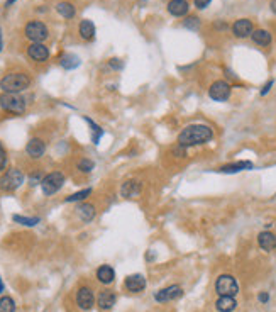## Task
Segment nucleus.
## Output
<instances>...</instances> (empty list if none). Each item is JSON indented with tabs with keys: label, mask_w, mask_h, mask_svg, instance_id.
Masks as SVG:
<instances>
[{
	"label": "nucleus",
	"mask_w": 276,
	"mask_h": 312,
	"mask_svg": "<svg viewBox=\"0 0 276 312\" xmlns=\"http://www.w3.org/2000/svg\"><path fill=\"white\" fill-rule=\"evenodd\" d=\"M214 139V129L207 124H190L182 129V133L177 137V145L183 148H193L207 145Z\"/></svg>",
	"instance_id": "1"
},
{
	"label": "nucleus",
	"mask_w": 276,
	"mask_h": 312,
	"mask_svg": "<svg viewBox=\"0 0 276 312\" xmlns=\"http://www.w3.org/2000/svg\"><path fill=\"white\" fill-rule=\"evenodd\" d=\"M31 77L22 71H12L2 77L0 80V90L7 93H20L31 87Z\"/></svg>",
	"instance_id": "2"
},
{
	"label": "nucleus",
	"mask_w": 276,
	"mask_h": 312,
	"mask_svg": "<svg viewBox=\"0 0 276 312\" xmlns=\"http://www.w3.org/2000/svg\"><path fill=\"white\" fill-rule=\"evenodd\" d=\"M28 107V102L20 93H0V109L14 115H22Z\"/></svg>",
	"instance_id": "3"
},
{
	"label": "nucleus",
	"mask_w": 276,
	"mask_h": 312,
	"mask_svg": "<svg viewBox=\"0 0 276 312\" xmlns=\"http://www.w3.org/2000/svg\"><path fill=\"white\" fill-rule=\"evenodd\" d=\"M26 175L19 168H10L0 177V190L2 192H15L19 187H22Z\"/></svg>",
	"instance_id": "4"
},
{
	"label": "nucleus",
	"mask_w": 276,
	"mask_h": 312,
	"mask_svg": "<svg viewBox=\"0 0 276 312\" xmlns=\"http://www.w3.org/2000/svg\"><path fill=\"white\" fill-rule=\"evenodd\" d=\"M215 292L217 295H229V297H236L239 294V283L234 275H229V273H222L217 277L215 280Z\"/></svg>",
	"instance_id": "5"
},
{
	"label": "nucleus",
	"mask_w": 276,
	"mask_h": 312,
	"mask_svg": "<svg viewBox=\"0 0 276 312\" xmlns=\"http://www.w3.org/2000/svg\"><path fill=\"white\" fill-rule=\"evenodd\" d=\"M24 36L31 43H44L49 38V29L41 20H29L24 28Z\"/></svg>",
	"instance_id": "6"
},
{
	"label": "nucleus",
	"mask_w": 276,
	"mask_h": 312,
	"mask_svg": "<svg viewBox=\"0 0 276 312\" xmlns=\"http://www.w3.org/2000/svg\"><path fill=\"white\" fill-rule=\"evenodd\" d=\"M63 183H65V175H63L61 172H51L42 178L41 190L46 197H49V195H55L58 190L63 187Z\"/></svg>",
	"instance_id": "7"
},
{
	"label": "nucleus",
	"mask_w": 276,
	"mask_h": 312,
	"mask_svg": "<svg viewBox=\"0 0 276 312\" xmlns=\"http://www.w3.org/2000/svg\"><path fill=\"white\" fill-rule=\"evenodd\" d=\"M231 93H232V87L225 80H217L209 87V97L214 102H227L231 99Z\"/></svg>",
	"instance_id": "8"
},
{
	"label": "nucleus",
	"mask_w": 276,
	"mask_h": 312,
	"mask_svg": "<svg viewBox=\"0 0 276 312\" xmlns=\"http://www.w3.org/2000/svg\"><path fill=\"white\" fill-rule=\"evenodd\" d=\"M97 302V299H95V294L92 287H87V285H83V287H80L77 290V305L78 309L82 310H90Z\"/></svg>",
	"instance_id": "9"
},
{
	"label": "nucleus",
	"mask_w": 276,
	"mask_h": 312,
	"mask_svg": "<svg viewBox=\"0 0 276 312\" xmlns=\"http://www.w3.org/2000/svg\"><path fill=\"white\" fill-rule=\"evenodd\" d=\"M183 295V289L180 285H168L161 290H158L155 294V300L159 304H166L171 302V300H177Z\"/></svg>",
	"instance_id": "10"
},
{
	"label": "nucleus",
	"mask_w": 276,
	"mask_h": 312,
	"mask_svg": "<svg viewBox=\"0 0 276 312\" xmlns=\"http://www.w3.org/2000/svg\"><path fill=\"white\" fill-rule=\"evenodd\" d=\"M231 29H232L234 38L246 39V38H251V34L254 31V24L251 19H237L234 20V24L231 26Z\"/></svg>",
	"instance_id": "11"
},
{
	"label": "nucleus",
	"mask_w": 276,
	"mask_h": 312,
	"mask_svg": "<svg viewBox=\"0 0 276 312\" xmlns=\"http://www.w3.org/2000/svg\"><path fill=\"white\" fill-rule=\"evenodd\" d=\"M147 287V282H146V277L141 273H134V275H129L126 280H124V289L127 292L131 294H141L144 292Z\"/></svg>",
	"instance_id": "12"
},
{
	"label": "nucleus",
	"mask_w": 276,
	"mask_h": 312,
	"mask_svg": "<svg viewBox=\"0 0 276 312\" xmlns=\"http://www.w3.org/2000/svg\"><path fill=\"white\" fill-rule=\"evenodd\" d=\"M28 56L36 63H44L49 60V47L44 43H31L28 46Z\"/></svg>",
	"instance_id": "13"
},
{
	"label": "nucleus",
	"mask_w": 276,
	"mask_h": 312,
	"mask_svg": "<svg viewBox=\"0 0 276 312\" xmlns=\"http://www.w3.org/2000/svg\"><path fill=\"white\" fill-rule=\"evenodd\" d=\"M141 192H142V182L137 178L126 180L120 187V197L124 199H134L137 195H141Z\"/></svg>",
	"instance_id": "14"
},
{
	"label": "nucleus",
	"mask_w": 276,
	"mask_h": 312,
	"mask_svg": "<svg viewBox=\"0 0 276 312\" xmlns=\"http://www.w3.org/2000/svg\"><path fill=\"white\" fill-rule=\"evenodd\" d=\"M115 300H117V295H115L114 290H110V289L100 290L97 295V305L102 312H107L112 309L115 305Z\"/></svg>",
	"instance_id": "15"
},
{
	"label": "nucleus",
	"mask_w": 276,
	"mask_h": 312,
	"mask_svg": "<svg viewBox=\"0 0 276 312\" xmlns=\"http://www.w3.org/2000/svg\"><path fill=\"white\" fill-rule=\"evenodd\" d=\"M166 10L173 17H187L190 12V4L188 0H169Z\"/></svg>",
	"instance_id": "16"
},
{
	"label": "nucleus",
	"mask_w": 276,
	"mask_h": 312,
	"mask_svg": "<svg viewBox=\"0 0 276 312\" xmlns=\"http://www.w3.org/2000/svg\"><path fill=\"white\" fill-rule=\"evenodd\" d=\"M26 153L28 156H31L33 160H39V158L46 153V142L41 139V137H33V139L28 141L26 145Z\"/></svg>",
	"instance_id": "17"
},
{
	"label": "nucleus",
	"mask_w": 276,
	"mask_h": 312,
	"mask_svg": "<svg viewBox=\"0 0 276 312\" xmlns=\"http://www.w3.org/2000/svg\"><path fill=\"white\" fill-rule=\"evenodd\" d=\"M258 246L261 248L263 251L271 253L276 250V234L271 231H261L258 234Z\"/></svg>",
	"instance_id": "18"
},
{
	"label": "nucleus",
	"mask_w": 276,
	"mask_h": 312,
	"mask_svg": "<svg viewBox=\"0 0 276 312\" xmlns=\"http://www.w3.org/2000/svg\"><path fill=\"white\" fill-rule=\"evenodd\" d=\"M246 170H254V163H253V161H247V160L234 161V163H229V165L220 166L217 172H220V173H227V175H232V173L246 172Z\"/></svg>",
	"instance_id": "19"
},
{
	"label": "nucleus",
	"mask_w": 276,
	"mask_h": 312,
	"mask_svg": "<svg viewBox=\"0 0 276 312\" xmlns=\"http://www.w3.org/2000/svg\"><path fill=\"white\" fill-rule=\"evenodd\" d=\"M77 214H78V218L82 219L85 224H88V223H92V221L95 219V215H97V209H95L93 204L82 202L77 207Z\"/></svg>",
	"instance_id": "20"
},
{
	"label": "nucleus",
	"mask_w": 276,
	"mask_h": 312,
	"mask_svg": "<svg viewBox=\"0 0 276 312\" xmlns=\"http://www.w3.org/2000/svg\"><path fill=\"white\" fill-rule=\"evenodd\" d=\"M95 277L100 283L104 285H110L115 280V270L110 267V265H102L97 268V272H95Z\"/></svg>",
	"instance_id": "21"
},
{
	"label": "nucleus",
	"mask_w": 276,
	"mask_h": 312,
	"mask_svg": "<svg viewBox=\"0 0 276 312\" xmlns=\"http://www.w3.org/2000/svg\"><path fill=\"white\" fill-rule=\"evenodd\" d=\"M251 39H253L254 44L266 47L273 43V34L266 29H254L253 34H251Z\"/></svg>",
	"instance_id": "22"
},
{
	"label": "nucleus",
	"mask_w": 276,
	"mask_h": 312,
	"mask_svg": "<svg viewBox=\"0 0 276 312\" xmlns=\"http://www.w3.org/2000/svg\"><path fill=\"white\" fill-rule=\"evenodd\" d=\"M95 24L90 19H83L78 26V34L83 41H93L95 39Z\"/></svg>",
	"instance_id": "23"
},
{
	"label": "nucleus",
	"mask_w": 276,
	"mask_h": 312,
	"mask_svg": "<svg viewBox=\"0 0 276 312\" xmlns=\"http://www.w3.org/2000/svg\"><path fill=\"white\" fill-rule=\"evenodd\" d=\"M215 309L219 312H234L237 309L236 297H229V295H220L215 300Z\"/></svg>",
	"instance_id": "24"
},
{
	"label": "nucleus",
	"mask_w": 276,
	"mask_h": 312,
	"mask_svg": "<svg viewBox=\"0 0 276 312\" xmlns=\"http://www.w3.org/2000/svg\"><path fill=\"white\" fill-rule=\"evenodd\" d=\"M80 58L77 55H73V53H65V55H61L60 58V65L65 68V70H75V68L80 66Z\"/></svg>",
	"instance_id": "25"
},
{
	"label": "nucleus",
	"mask_w": 276,
	"mask_h": 312,
	"mask_svg": "<svg viewBox=\"0 0 276 312\" xmlns=\"http://www.w3.org/2000/svg\"><path fill=\"white\" fill-rule=\"evenodd\" d=\"M56 12L65 19H73L77 15V9H75V5L70 2H60V4H56Z\"/></svg>",
	"instance_id": "26"
},
{
	"label": "nucleus",
	"mask_w": 276,
	"mask_h": 312,
	"mask_svg": "<svg viewBox=\"0 0 276 312\" xmlns=\"http://www.w3.org/2000/svg\"><path fill=\"white\" fill-rule=\"evenodd\" d=\"M83 119L87 121V124L90 126V133H92V136H90V137H92V142H93V145H98L100 139H102V136H104V129L100 128V126L95 123V121L87 117V115H85Z\"/></svg>",
	"instance_id": "27"
},
{
	"label": "nucleus",
	"mask_w": 276,
	"mask_h": 312,
	"mask_svg": "<svg viewBox=\"0 0 276 312\" xmlns=\"http://www.w3.org/2000/svg\"><path fill=\"white\" fill-rule=\"evenodd\" d=\"M92 195V188H83V190H78V192L68 195V197L65 199L66 204H71V202H83L85 199L90 197Z\"/></svg>",
	"instance_id": "28"
},
{
	"label": "nucleus",
	"mask_w": 276,
	"mask_h": 312,
	"mask_svg": "<svg viewBox=\"0 0 276 312\" xmlns=\"http://www.w3.org/2000/svg\"><path fill=\"white\" fill-rule=\"evenodd\" d=\"M12 221H14V223L20 224V226H28V227H34V226H38L41 223L39 218H28V215H19V214L12 215Z\"/></svg>",
	"instance_id": "29"
},
{
	"label": "nucleus",
	"mask_w": 276,
	"mask_h": 312,
	"mask_svg": "<svg viewBox=\"0 0 276 312\" xmlns=\"http://www.w3.org/2000/svg\"><path fill=\"white\" fill-rule=\"evenodd\" d=\"M0 312H15V302L12 297L4 295V297L0 299Z\"/></svg>",
	"instance_id": "30"
},
{
	"label": "nucleus",
	"mask_w": 276,
	"mask_h": 312,
	"mask_svg": "<svg viewBox=\"0 0 276 312\" xmlns=\"http://www.w3.org/2000/svg\"><path fill=\"white\" fill-rule=\"evenodd\" d=\"M77 168L82 173H92V170L95 168V163L92 160H88V158H82V160H78Z\"/></svg>",
	"instance_id": "31"
},
{
	"label": "nucleus",
	"mask_w": 276,
	"mask_h": 312,
	"mask_svg": "<svg viewBox=\"0 0 276 312\" xmlns=\"http://www.w3.org/2000/svg\"><path fill=\"white\" fill-rule=\"evenodd\" d=\"M200 24H202L200 19L195 17V15H188V17H185V20H183V28L190 29V31H198Z\"/></svg>",
	"instance_id": "32"
},
{
	"label": "nucleus",
	"mask_w": 276,
	"mask_h": 312,
	"mask_svg": "<svg viewBox=\"0 0 276 312\" xmlns=\"http://www.w3.org/2000/svg\"><path fill=\"white\" fill-rule=\"evenodd\" d=\"M42 178H44V175H42L41 172L31 173V177H29V185H31V187H36V185H41Z\"/></svg>",
	"instance_id": "33"
},
{
	"label": "nucleus",
	"mask_w": 276,
	"mask_h": 312,
	"mask_svg": "<svg viewBox=\"0 0 276 312\" xmlns=\"http://www.w3.org/2000/svg\"><path fill=\"white\" fill-rule=\"evenodd\" d=\"M7 151H5V148L2 146V142H0V172H4L5 168H7Z\"/></svg>",
	"instance_id": "34"
},
{
	"label": "nucleus",
	"mask_w": 276,
	"mask_h": 312,
	"mask_svg": "<svg viewBox=\"0 0 276 312\" xmlns=\"http://www.w3.org/2000/svg\"><path fill=\"white\" fill-rule=\"evenodd\" d=\"M109 65L112 70H122V68H124V63H122V60H119V58H112V60L109 61Z\"/></svg>",
	"instance_id": "35"
},
{
	"label": "nucleus",
	"mask_w": 276,
	"mask_h": 312,
	"mask_svg": "<svg viewBox=\"0 0 276 312\" xmlns=\"http://www.w3.org/2000/svg\"><path fill=\"white\" fill-rule=\"evenodd\" d=\"M273 85H274V80H273V78H271V80H268L266 83H264V87L261 88V92H259V93H261V97H264V95H268V93H269V90L273 88Z\"/></svg>",
	"instance_id": "36"
},
{
	"label": "nucleus",
	"mask_w": 276,
	"mask_h": 312,
	"mask_svg": "<svg viewBox=\"0 0 276 312\" xmlns=\"http://www.w3.org/2000/svg\"><path fill=\"white\" fill-rule=\"evenodd\" d=\"M210 2H212V0H193V5H195V7H197L198 10H204V9L209 7Z\"/></svg>",
	"instance_id": "37"
},
{
	"label": "nucleus",
	"mask_w": 276,
	"mask_h": 312,
	"mask_svg": "<svg viewBox=\"0 0 276 312\" xmlns=\"http://www.w3.org/2000/svg\"><path fill=\"white\" fill-rule=\"evenodd\" d=\"M258 300H259L261 304H268V302H269V294H268V292H259Z\"/></svg>",
	"instance_id": "38"
},
{
	"label": "nucleus",
	"mask_w": 276,
	"mask_h": 312,
	"mask_svg": "<svg viewBox=\"0 0 276 312\" xmlns=\"http://www.w3.org/2000/svg\"><path fill=\"white\" fill-rule=\"evenodd\" d=\"M229 26H227V22H215V29H219V31H225Z\"/></svg>",
	"instance_id": "39"
},
{
	"label": "nucleus",
	"mask_w": 276,
	"mask_h": 312,
	"mask_svg": "<svg viewBox=\"0 0 276 312\" xmlns=\"http://www.w3.org/2000/svg\"><path fill=\"white\" fill-rule=\"evenodd\" d=\"M269 9H271V12L276 15V0H271V2H269Z\"/></svg>",
	"instance_id": "40"
},
{
	"label": "nucleus",
	"mask_w": 276,
	"mask_h": 312,
	"mask_svg": "<svg viewBox=\"0 0 276 312\" xmlns=\"http://www.w3.org/2000/svg\"><path fill=\"white\" fill-rule=\"evenodd\" d=\"M17 0H5V7H10L12 4H15Z\"/></svg>",
	"instance_id": "41"
},
{
	"label": "nucleus",
	"mask_w": 276,
	"mask_h": 312,
	"mask_svg": "<svg viewBox=\"0 0 276 312\" xmlns=\"http://www.w3.org/2000/svg\"><path fill=\"white\" fill-rule=\"evenodd\" d=\"M4 47V41H2V29H0V51H2Z\"/></svg>",
	"instance_id": "42"
},
{
	"label": "nucleus",
	"mask_w": 276,
	"mask_h": 312,
	"mask_svg": "<svg viewBox=\"0 0 276 312\" xmlns=\"http://www.w3.org/2000/svg\"><path fill=\"white\" fill-rule=\"evenodd\" d=\"M5 290V285H4V282H2V278H0V294H2Z\"/></svg>",
	"instance_id": "43"
},
{
	"label": "nucleus",
	"mask_w": 276,
	"mask_h": 312,
	"mask_svg": "<svg viewBox=\"0 0 276 312\" xmlns=\"http://www.w3.org/2000/svg\"><path fill=\"white\" fill-rule=\"evenodd\" d=\"M274 226H276V224H274Z\"/></svg>",
	"instance_id": "44"
}]
</instances>
